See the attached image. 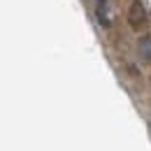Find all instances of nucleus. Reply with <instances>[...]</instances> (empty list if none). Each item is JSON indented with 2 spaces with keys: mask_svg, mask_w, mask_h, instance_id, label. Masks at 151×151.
<instances>
[{
  "mask_svg": "<svg viewBox=\"0 0 151 151\" xmlns=\"http://www.w3.org/2000/svg\"><path fill=\"white\" fill-rule=\"evenodd\" d=\"M151 21V14L144 5V0H130L128 5V23L132 30H144Z\"/></svg>",
  "mask_w": 151,
  "mask_h": 151,
  "instance_id": "f257e3e1",
  "label": "nucleus"
},
{
  "mask_svg": "<svg viewBox=\"0 0 151 151\" xmlns=\"http://www.w3.org/2000/svg\"><path fill=\"white\" fill-rule=\"evenodd\" d=\"M139 54H142L144 60H151V35L139 40Z\"/></svg>",
  "mask_w": 151,
  "mask_h": 151,
  "instance_id": "7ed1b4c3",
  "label": "nucleus"
},
{
  "mask_svg": "<svg viewBox=\"0 0 151 151\" xmlns=\"http://www.w3.org/2000/svg\"><path fill=\"white\" fill-rule=\"evenodd\" d=\"M95 17H98V23L102 28H112L114 26V17H112V9H109V2L107 5H95Z\"/></svg>",
  "mask_w": 151,
  "mask_h": 151,
  "instance_id": "f03ea898",
  "label": "nucleus"
}]
</instances>
